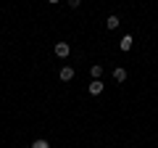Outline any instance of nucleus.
<instances>
[{
    "label": "nucleus",
    "instance_id": "nucleus-1",
    "mask_svg": "<svg viewBox=\"0 0 158 148\" xmlns=\"http://www.w3.org/2000/svg\"><path fill=\"white\" fill-rule=\"evenodd\" d=\"M69 53H71V48H69V42H56V56H58V58H66Z\"/></svg>",
    "mask_w": 158,
    "mask_h": 148
},
{
    "label": "nucleus",
    "instance_id": "nucleus-2",
    "mask_svg": "<svg viewBox=\"0 0 158 148\" xmlns=\"http://www.w3.org/2000/svg\"><path fill=\"white\" fill-rule=\"evenodd\" d=\"M87 90H90V95H100V93H103V82L100 80H92Z\"/></svg>",
    "mask_w": 158,
    "mask_h": 148
},
{
    "label": "nucleus",
    "instance_id": "nucleus-3",
    "mask_svg": "<svg viewBox=\"0 0 158 148\" xmlns=\"http://www.w3.org/2000/svg\"><path fill=\"white\" fill-rule=\"evenodd\" d=\"M118 45H121V50H132V45H135V40H132V34H124Z\"/></svg>",
    "mask_w": 158,
    "mask_h": 148
},
{
    "label": "nucleus",
    "instance_id": "nucleus-4",
    "mask_svg": "<svg viewBox=\"0 0 158 148\" xmlns=\"http://www.w3.org/2000/svg\"><path fill=\"white\" fill-rule=\"evenodd\" d=\"M61 80H63V82H71V80H74V69H71V66H63V69H61Z\"/></svg>",
    "mask_w": 158,
    "mask_h": 148
},
{
    "label": "nucleus",
    "instance_id": "nucleus-5",
    "mask_svg": "<svg viewBox=\"0 0 158 148\" xmlns=\"http://www.w3.org/2000/svg\"><path fill=\"white\" fill-rule=\"evenodd\" d=\"M118 24H121V19H118V16H116V13H111V16H108V19H106V27H108V29H116V27H118Z\"/></svg>",
    "mask_w": 158,
    "mask_h": 148
},
{
    "label": "nucleus",
    "instance_id": "nucleus-6",
    "mask_svg": "<svg viewBox=\"0 0 158 148\" xmlns=\"http://www.w3.org/2000/svg\"><path fill=\"white\" fill-rule=\"evenodd\" d=\"M113 80H116V82H124L127 80V69H121V66L113 69Z\"/></svg>",
    "mask_w": 158,
    "mask_h": 148
},
{
    "label": "nucleus",
    "instance_id": "nucleus-7",
    "mask_svg": "<svg viewBox=\"0 0 158 148\" xmlns=\"http://www.w3.org/2000/svg\"><path fill=\"white\" fill-rule=\"evenodd\" d=\"M90 74H92V80H100V74H103V66H100V63H95V66L90 69Z\"/></svg>",
    "mask_w": 158,
    "mask_h": 148
},
{
    "label": "nucleus",
    "instance_id": "nucleus-8",
    "mask_svg": "<svg viewBox=\"0 0 158 148\" xmlns=\"http://www.w3.org/2000/svg\"><path fill=\"white\" fill-rule=\"evenodd\" d=\"M32 148H50V143L40 137V140H34V143H32Z\"/></svg>",
    "mask_w": 158,
    "mask_h": 148
},
{
    "label": "nucleus",
    "instance_id": "nucleus-9",
    "mask_svg": "<svg viewBox=\"0 0 158 148\" xmlns=\"http://www.w3.org/2000/svg\"><path fill=\"white\" fill-rule=\"evenodd\" d=\"M79 3H82V0H69V6H71V8H79Z\"/></svg>",
    "mask_w": 158,
    "mask_h": 148
},
{
    "label": "nucleus",
    "instance_id": "nucleus-10",
    "mask_svg": "<svg viewBox=\"0 0 158 148\" xmlns=\"http://www.w3.org/2000/svg\"><path fill=\"white\" fill-rule=\"evenodd\" d=\"M48 3H53V6H56V3H58V0H48Z\"/></svg>",
    "mask_w": 158,
    "mask_h": 148
}]
</instances>
